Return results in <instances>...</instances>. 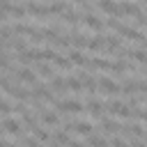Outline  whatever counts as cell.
Listing matches in <instances>:
<instances>
[{
	"label": "cell",
	"mask_w": 147,
	"mask_h": 147,
	"mask_svg": "<svg viewBox=\"0 0 147 147\" xmlns=\"http://www.w3.org/2000/svg\"><path fill=\"white\" fill-rule=\"evenodd\" d=\"M113 71H117V74H124V71H129V64H126L124 60H117V62H113Z\"/></svg>",
	"instance_id": "30"
},
{
	"label": "cell",
	"mask_w": 147,
	"mask_h": 147,
	"mask_svg": "<svg viewBox=\"0 0 147 147\" xmlns=\"http://www.w3.org/2000/svg\"><path fill=\"white\" fill-rule=\"evenodd\" d=\"M119 11H122V16H131V18H140V16H142L140 5H138V2H129V0L119 2Z\"/></svg>",
	"instance_id": "1"
},
{
	"label": "cell",
	"mask_w": 147,
	"mask_h": 147,
	"mask_svg": "<svg viewBox=\"0 0 147 147\" xmlns=\"http://www.w3.org/2000/svg\"><path fill=\"white\" fill-rule=\"evenodd\" d=\"M23 145H25V147H41V142H39L37 138H25Z\"/></svg>",
	"instance_id": "33"
},
{
	"label": "cell",
	"mask_w": 147,
	"mask_h": 147,
	"mask_svg": "<svg viewBox=\"0 0 147 147\" xmlns=\"http://www.w3.org/2000/svg\"><path fill=\"white\" fill-rule=\"evenodd\" d=\"M71 41H74L76 48H85V46L90 48V41H92V39H87L85 34H71Z\"/></svg>",
	"instance_id": "18"
},
{
	"label": "cell",
	"mask_w": 147,
	"mask_h": 147,
	"mask_svg": "<svg viewBox=\"0 0 147 147\" xmlns=\"http://www.w3.org/2000/svg\"><path fill=\"white\" fill-rule=\"evenodd\" d=\"M99 9L106 11L108 16L113 18H122V11H119V5H115L113 0H99Z\"/></svg>",
	"instance_id": "5"
},
{
	"label": "cell",
	"mask_w": 147,
	"mask_h": 147,
	"mask_svg": "<svg viewBox=\"0 0 147 147\" xmlns=\"http://www.w3.org/2000/svg\"><path fill=\"white\" fill-rule=\"evenodd\" d=\"M30 131H32V138H37L39 142H44V140H51V136H48V133H46L44 129H39L37 124H34V126H32Z\"/></svg>",
	"instance_id": "24"
},
{
	"label": "cell",
	"mask_w": 147,
	"mask_h": 147,
	"mask_svg": "<svg viewBox=\"0 0 147 147\" xmlns=\"http://www.w3.org/2000/svg\"><path fill=\"white\" fill-rule=\"evenodd\" d=\"M67 87H69V90H74V92H80V90H83V83H80V78L69 76V78H67Z\"/></svg>",
	"instance_id": "28"
},
{
	"label": "cell",
	"mask_w": 147,
	"mask_h": 147,
	"mask_svg": "<svg viewBox=\"0 0 147 147\" xmlns=\"http://www.w3.org/2000/svg\"><path fill=\"white\" fill-rule=\"evenodd\" d=\"M41 122L48 126H55V124H60V115L53 110H41Z\"/></svg>",
	"instance_id": "11"
},
{
	"label": "cell",
	"mask_w": 147,
	"mask_h": 147,
	"mask_svg": "<svg viewBox=\"0 0 147 147\" xmlns=\"http://www.w3.org/2000/svg\"><path fill=\"white\" fill-rule=\"evenodd\" d=\"M74 131L80 133V136H92L94 126H92V122H76V124H74Z\"/></svg>",
	"instance_id": "15"
},
{
	"label": "cell",
	"mask_w": 147,
	"mask_h": 147,
	"mask_svg": "<svg viewBox=\"0 0 147 147\" xmlns=\"http://www.w3.org/2000/svg\"><path fill=\"white\" fill-rule=\"evenodd\" d=\"M16 57H18V62H21V64H25V67H28V64H32V62H39V51H37V48H30V51L18 53Z\"/></svg>",
	"instance_id": "7"
},
{
	"label": "cell",
	"mask_w": 147,
	"mask_h": 147,
	"mask_svg": "<svg viewBox=\"0 0 147 147\" xmlns=\"http://www.w3.org/2000/svg\"><path fill=\"white\" fill-rule=\"evenodd\" d=\"M51 87L57 90V92H67V90H69V87H67V78H57V76L51 78Z\"/></svg>",
	"instance_id": "20"
},
{
	"label": "cell",
	"mask_w": 147,
	"mask_h": 147,
	"mask_svg": "<svg viewBox=\"0 0 147 147\" xmlns=\"http://www.w3.org/2000/svg\"><path fill=\"white\" fill-rule=\"evenodd\" d=\"M122 108H124V103H122V101H115V99L106 103V110H108L110 115H119V110H122Z\"/></svg>",
	"instance_id": "23"
},
{
	"label": "cell",
	"mask_w": 147,
	"mask_h": 147,
	"mask_svg": "<svg viewBox=\"0 0 147 147\" xmlns=\"http://www.w3.org/2000/svg\"><path fill=\"white\" fill-rule=\"evenodd\" d=\"M2 147H18V145H11L9 140H2Z\"/></svg>",
	"instance_id": "37"
},
{
	"label": "cell",
	"mask_w": 147,
	"mask_h": 147,
	"mask_svg": "<svg viewBox=\"0 0 147 147\" xmlns=\"http://www.w3.org/2000/svg\"><path fill=\"white\" fill-rule=\"evenodd\" d=\"M85 108H87V113H90L92 117H99V115H101V110H106V106H103L101 101H96V99H90Z\"/></svg>",
	"instance_id": "10"
},
{
	"label": "cell",
	"mask_w": 147,
	"mask_h": 147,
	"mask_svg": "<svg viewBox=\"0 0 147 147\" xmlns=\"http://www.w3.org/2000/svg\"><path fill=\"white\" fill-rule=\"evenodd\" d=\"M71 64H74V62H71L69 57H62V55L55 60V67H57V69H62V71H69V69H71Z\"/></svg>",
	"instance_id": "27"
},
{
	"label": "cell",
	"mask_w": 147,
	"mask_h": 147,
	"mask_svg": "<svg viewBox=\"0 0 147 147\" xmlns=\"http://www.w3.org/2000/svg\"><path fill=\"white\" fill-rule=\"evenodd\" d=\"M2 131H5V136H21V131H23V124H21L18 119L5 117V119H2Z\"/></svg>",
	"instance_id": "3"
},
{
	"label": "cell",
	"mask_w": 147,
	"mask_h": 147,
	"mask_svg": "<svg viewBox=\"0 0 147 147\" xmlns=\"http://www.w3.org/2000/svg\"><path fill=\"white\" fill-rule=\"evenodd\" d=\"M80 83H83V87H87L90 92H94V90L99 87V80H96L94 76H90V74H80Z\"/></svg>",
	"instance_id": "14"
},
{
	"label": "cell",
	"mask_w": 147,
	"mask_h": 147,
	"mask_svg": "<svg viewBox=\"0 0 147 147\" xmlns=\"http://www.w3.org/2000/svg\"><path fill=\"white\" fill-rule=\"evenodd\" d=\"M83 23H85L90 30H96V32H99V30H103V23H101L94 14H85V16H83Z\"/></svg>",
	"instance_id": "9"
},
{
	"label": "cell",
	"mask_w": 147,
	"mask_h": 147,
	"mask_svg": "<svg viewBox=\"0 0 147 147\" xmlns=\"http://www.w3.org/2000/svg\"><path fill=\"white\" fill-rule=\"evenodd\" d=\"M119 44H122L119 34H108V37H106V51H108V53L119 51Z\"/></svg>",
	"instance_id": "12"
},
{
	"label": "cell",
	"mask_w": 147,
	"mask_h": 147,
	"mask_svg": "<svg viewBox=\"0 0 147 147\" xmlns=\"http://www.w3.org/2000/svg\"><path fill=\"white\" fill-rule=\"evenodd\" d=\"M131 57H133L136 62H140V64H147V48H136V51H131Z\"/></svg>",
	"instance_id": "21"
},
{
	"label": "cell",
	"mask_w": 147,
	"mask_h": 147,
	"mask_svg": "<svg viewBox=\"0 0 147 147\" xmlns=\"http://www.w3.org/2000/svg\"><path fill=\"white\" fill-rule=\"evenodd\" d=\"M37 69H39V74H41L44 78H51V76H53L51 67H48V64H44V62H37Z\"/></svg>",
	"instance_id": "31"
},
{
	"label": "cell",
	"mask_w": 147,
	"mask_h": 147,
	"mask_svg": "<svg viewBox=\"0 0 147 147\" xmlns=\"http://www.w3.org/2000/svg\"><path fill=\"white\" fill-rule=\"evenodd\" d=\"M87 145H90V147H113L108 140H103V138H99V136H87Z\"/></svg>",
	"instance_id": "19"
},
{
	"label": "cell",
	"mask_w": 147,
	"mask_h": 147,
	"mask_svg": "<svg viewBox=\"0 0 147 147\" xmlns=\"http://www.w3.org/2000/svg\"><path fill=\"white\" fill-rule=\"evenodd\" d=\"M69 60L74 62V64H80V67H90V60L80 53V51H71L69 53Z\"/></svg>",
	"instance_id": "16"
},
{
	"label": "cell",
	"mask_w": 147,
	"mask_h": 147,
	"mask_svg": "<svg viewBox=\"0 0 147 147\" xmlns=\"http://www.w3.org/2000/svg\"><path fill=\"white\" fill-rule=\"evenodd\" d=\"M131 147H147L142 140H131Z\"/></svg>",
	"instance_id": "35"
},
{
	"label": "cell",
	"mask_w": 147,
	"mask_h": 147,
	"mask_svg": "<svg viewBox=\"0 0 147 147\" xmlns=\"http://www.w3.org/2000/svg\"><path fill=\"white\" fill-rule=\"evenodd\" d=\"M136 92H138V80H129V83L122 85V94L131 96V94H136Z\"/></svg>",
	"instance_id": "22"
},
{
	"label": "cell",
	"mask_w": 147,
	"mask_h": 147,
	"mask_svg": "<svg viewBox=\"0 0 147 147\" xmlns=\"http://www.w3.org/2000/svg\"><path fill=\"white\" fill-rule=\"evenodd\" d=\"M53 140H55V142H60V145H69V142H71V140H69V136H67V131H57Z\"/></svg>",
	"instance_id": "32"
},
{
	"label": "cell",
	"mask_w": 147,
	"mask_h": 147,
	"mask_svg": "<svg viewBox=\"0 0 147 147\" xmlns=\"http://www.w3.org/2000/svg\"><path fill=\"white\" fill-rule=\"evenodd\" d=\"M48 7H51V14H64V11H67V5L60 2V0H57V2H51Z\"/></svg>",
	"instance_id": "29"
},
{
	"label": "cell",
	"mask_w": 147,
	"mask_h": 147,
	"mask_svg": "<svg viewBox=\"0 0 147 147\" xmlns=\"http://www.w3.org/2000/svg\"><path fill=\"white\" fill-rule=\"evenodd\" d=\"M76 2H87V0H76Z\"/></svg>",
	"instance_id": "39"
},
{
	"label": "cell",
	"mask_w": 147,
	"mask_h": 147,
	"mask_svg": "<svg viewBox=\"0 0 147 147\" xmlns=\"http://www.w3.org/2000/svg\"><path fill=\"white\" fill-rule=\"evenodd\" d=\"M16 78H18V80H23V83H30V85H34V83H37V76H34V74H32V69H28V67L16 69Z\"/></svg>",
	"instance_id": "8"
},
{
	"label": "cell",
	"mask_w": 147,
	"mask_h": 147,
	"mask_svg": "<svg viewBox=\"0 0 147 147\" xmlns=\"http://www.w3.org/2000/svg\"><path fill=\"white\" fill-rule=\"evenodd\" d=\"M101 129H103L106 133H117L122 126H119L115 119H108V117H103V119H101Z\"/></svg>",
	"instance_id": "17"
},
{
	"label": "cell",
	"mask_w": 147,
	"mask_h": 147,
	"mask_svg": "<svg viewBox=\"0 0 147 147\" xmlns=\"http://www.w3.org/2000/svg\"><path fill=\"white\" fill-rule=\"evenodd\" d=\"M57 108L62 110V113H71V115H76V113H80L85 106L80 103V101H74V99H67V101H57Z\"/></svg>",
	"instance_id": "4"
},
{
	"label": "cell",
	"mask_w": 147,
	"mask_h": 147,
	"mask_svg": "<svg viewBox=\"0 0 147 147\" xmlns=\"http://www.w3.org/2000/svg\"><path fill=\"white\" fill-rule=\"evenodd\" d=\"M90 67H92V69L113 71V62H108V60H103V57H94V60H90Z\"/></svg>",
	"instance_id": "13"
},
{
	"label": "cell",
	"mask_w": 147,
	"mask_h": 147,
	"mask_svg": "<svg viewBox=\"0 0 147 147\" xmlns=\"http://www.w3.org/2000/svg\"><path fill=\"white\" fill-rule=\"evenodd\" d=\"M51 147H62V145H60V142H55V140H53V142H51Z\"/></svg>",
	"instance_id": "38"
},
{
	"label": "cell",
	"mask_w": 147,
	"mask_h": 147,
	"mask_svg": "<svg viewBox=\"0 0 147 147\" xmlns=\"http://www.w3.org/2000/svg\"><path fill=\"white\" fill-rule=\"evenodd\" d=\"M78 18H80V14H78V11H71V9H67V11L62 14V21H64V23H78Z\"/></svg>",
	"instance_id": "25"
},
{
	"label": "cell",
	"mask_w": 147,
	"mask_h": 147,
	"mask_svg": "<svg viewBox=\"0 0 147 147\" xmlns=\"http://www.w3.org/2000/svg\"><path fill=\"white\" fill-rule=\"evenodd\" d=\"M67 147H85V145H83V142H78V140H71Z\"/></svg>",
	"instance_id": "36"
},
{
	"label": "cell",
	"mask_w": 147,
	"mask_h": 147,
	"mask_svg": "<svg viewBox=\"0 0 147 147\" xmlns=\"http://www.w3.org/2000/svg\"><path fill=\"white\" fill-rule=\"evenodd\" d=\"M110 145H113V147H129L124 138H113V140H110Z\"/></svg>",
	"instance_id": "34"
},
{
	"label": "cell",
	"mask_w": 147,
	"mask_h": 147,
	"mask_svg": "<svg viewBox=\"0 0 147 147\" xmlns=\"http://www.w3.org/2000/svg\"><path fill=\"white\" fill-rule=\"evenodd\" d=\"M57 57H60V55H57L53 48H44V51H39V60H53V62H55Z\"/></svg>",
	"instance_id": "26"
},
{
	"label": "cell",
	"mask_w": 147,
	"mask_h": 147,
	"mask_svg": "<svg viewBox=\"0 0 147 147\" xmlns=\"http://www.w3.org/2000/svg\"><path fill=\"white\" fill-rule=\"evenodd\" d=\"M99 90H101L103 94H108V96H110V94H119V92H122V87H119L115 80H110L108 76H101V78H99Z\"/></svg>",
	"instance_id": "2"
},
{
	"label": "cell",
	"mask_w": 147,
	"mask_h": 147,
	"mask_svg": "<svg viewBox=\"0 0 147 147\" xmlns=\"http://www.w3.org/2000/svg\"><path fill=\"white\" fill-rule=\"evenodd\" d=\"M25 9H28V14H34V16H41V18L51 16V7L39 5V2H28V5H25Z\"/></svg>",
	"instance_id": "6"
}]
</instances>
